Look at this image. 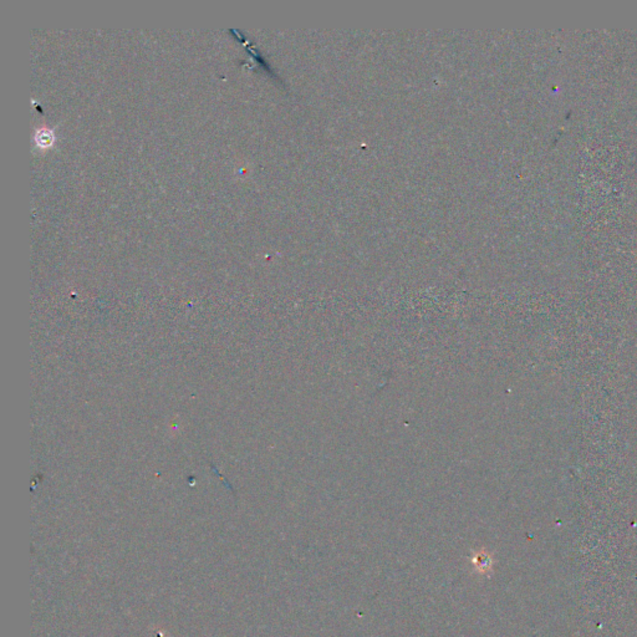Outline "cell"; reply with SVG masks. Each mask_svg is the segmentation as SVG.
Wrapping results in <instances>:
<instances>
[{
    "mask_svg": "<svg viewBox=\"0 0 637 637\" xmlns=\"http://www.w3.org/2000/svg\"><path fill=\"white\" fill-rule=\"evenodd\" d=\"M472 564L474 565V569L476 571H478L482 575H485L488 572L492 571V565H493V559L492 555L489 553H487L485 550H480V552H476L472 557Z\"/></svg>",
    "mask_w": 637,
    "mask_h": 637,
    "instance_id": "1",
    "label": "cell"
},
{
    "mask_svg": "<svg viewBox=\"0 0 637 637\" xmlns=\"http://www.w3.org/2000/svg\"><path fill=\"white\" fill-rule=\"evenodd\" d=\"M52 140H54L52 133L47 132V131H41V132H39V135H38L37 137L38 143H39L40 146H49L50 143L52 142Z\"/></svg>",
    "mask_w": 637,
    "mask_h": 637,
    "instance_id": "2",
    "label": "cell"
}]
</instances>
